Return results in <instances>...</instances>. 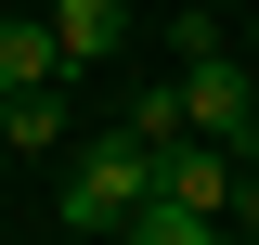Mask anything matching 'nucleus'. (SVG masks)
I'll return each mask as SVG.
<instances>
[{"instance_id": "obj_1", "label": "nucleus", "mask_w": 259, "mask_h": 245, "mask_svg": "<svg viewBox=\"0 0 259 245\" xmlns=\"http://www.w3.org/2000/svg\"><path fill=\"white\" fill-rule=\"evenodd\" d=\"M143 207H156V142H143V129H104V142L78 155V168H65V232L117 245Z\"/></svg>"}, {"instance_id": "obj_2", "label": "nucleus", "mask_w": 259, "mask_h": 245, "mask_svg": "<svg viewBox=\"0 0 259 245\" xmlns=\"http://www.w3.org/2000/svg\"><path fill=\"white\" fill-rule=\"evenodd\" d=\"M52 39H65V78H78V65H104L130 39V0H52Z\"/></svg>"}, {"instance_id": "obj_3", "label": "nucleus", "mask_w": 259, "mask_h": 245, "mask_svg": "<svg viewBox=\"0 0 259 245\" xmlns=\"http://www.w3.org/2000/svg\"><path fill=\"white\" fill-rule=\"evenodd\" d=\"M52 78H65V39L26 26V13H0V91H52Z\"/></svg>"}, {"instance_id": "obj_4", "label": "nucleus", "mask_w": 259, "mask_h": 245, "mask_svg": "<svg viewBox=\"0 0 259 245\" xmlns=\"http://www.w3.org/2000/svg\"><path fill=\"white\" fill-rule=\"evenodd\" d=\"M117 245H221V207H182V194H156V207L130 219Z\"/></svg>"}, {"instance_id": "obj_5", "label": "nucleus", "mask_w": 259, "mask_h": 245, "mask_svg": "<svg viewBox=\"0 0 259 245\" xmlns=\"http://www.w3.org/2000/svg\"><path fill=\"white\" fill-rule=\"evenodd\" d=\"M0 142L52 155V142H65V91H0Z\"/></svg>"}, {"instance_id": "obj_6", "label": "nucleus", "mask_w": 259, "mask_h": 245, "mask_svg": "<svg viewBox=\"0 0 259 245\" xmlns=\"http://www.w3.org/2000/svg\"><path fill=\"white\" fill-rule=\"evenodd\" d=\"M117 129H143V142H194V116H182V78H143Z\"/></svg>"}, {"instance_id": "obj_7", "label": "nucleus", "mask_w": 259, "mask_h": 245, "mask_svg": "<svg viewBox=\"0 0 259 245\" xmlns=\"http://www.w3.org/2000/svg\"><path fill=\"white\" fill-rule=\"evenodd\" d=\"M233 232H259V168H246V181H233Z\"/></svg>"}]
</instances>
